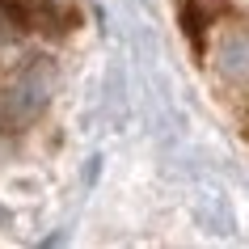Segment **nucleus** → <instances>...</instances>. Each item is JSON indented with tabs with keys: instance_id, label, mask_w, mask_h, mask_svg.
Masks as SVG:
<instances>
[{
	"instance_id": "f257e3e1",
	"label": "nucleus",
	"mask_w": 249,
	"mask_h": 249,
	"mask_svg": "<svg viewBox=\"0 0 249 249\" xmlns=\"http://www.w3.org/2000/svg\"><path fill=\"white\" fill-rule=\"evenodd\" d=\"M51 93H55L51 59H30L26 68H17L0 89V131H26L51 106Z\"/></svg>"
},
{
	"instance_id": "f03ea898",
	"label": "nucleus",
	"mask_w": 249,
	"mask_h": 249,
	"mask_svg": "<svg viewBox=\"0 0 249 249\" xmlns=\"http://www.w3.org/2000/svg\"><path fill=\"white\" fill-rule=\"evenodd\" d=\"M224 13H228V0H178V21H182L186 38L195 42V47L203 42V34H207Z\"/></svg>"
},
{
	"instance_id": "7ed1b4c3",
	"label": "nucleus",
	"mask_w": 249,
	"mask_h": 249,
	"mask_svg": "<svg viewBox=\"0 0 249 249\" xmlns=\"http://www.w3.org/2000/svg\"><path fill=\"white\" fill-rule=\"evenodd\" d=\"M220 68L228 80H245L249 85V26H236L220 42Z\"/></svg>"
}]
</instances>
